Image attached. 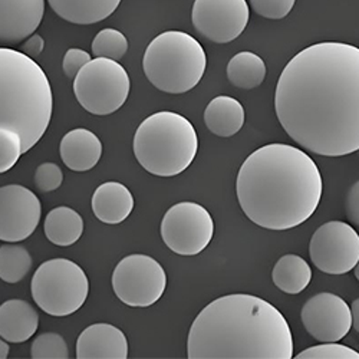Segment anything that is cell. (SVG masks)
Listing matches in <instances>:
<instances>
[{
  "instance_id": "5",
  "label": "cell",
  "mask_w": 359,
  "mask_h": 359,
  "mask_svg": "<svg viewBox=\"0 0 359 359\" xmlns=\"http://www.w3.org/2000/svg\"><path fill=\"white\" fill-rule=\"evenodd\" d=\"M133 148L145 171L157 177H175L194 161L198 135L186 116L160 111L147 116L138 126Z\"/></svg>"
},
{
  "instance_id": "27",
  "label": "cell",
  "mask_w": 359,
  "mask_h": 359,
  "mask_svg": "<svg viewBox=\"0 0 359 359\" xmlns=\"http://www.w3.org/2000/svg\"><path fill=\"white\" fill-rule=\"evenodd\" d=\"M31 356L34 359H68V344L62 335L56 332L41 334L31 346Z\"/></svg>"
},
{
  "instance_id": "31",
  "label": "cell",
  "mask_w": 359,
  "mask_h": 359,
  "mask_svg": "<svg viewBox=\"0 0 359 359\" xmlns=\"http://www.w3.org/2000/svg\"><path fill=\"white\" fill-rule=\"evenodd\" d=\"M296 0H250L252 9L262 18L279 20L286 18L293 6Z\"/></svg>"
},
{
  "instance_id": "6",
  "label": "cell",
  "mask_w": 359,
  "mask_h": 359,
  "mask_svg": "<svg viewBox=\"0 0 359 359\" xmlns=\"http://www.w3.org/2000/svg\"><path fill=\"white\" fill-rule=\"evenodd\" d=\"M207 68L201 43L182 31L156 36L145 49L142 69L147 79L165 94H186L198 85Z\"/></svg>"
},
{
  "instance_id": "26",
  "label": "cell",
  "mask_w": 359,
  "mask_h": 359,
  "mask_svg": "<svg viewBox=\"0 0 359 359\" xmlns=\"http://www.w3.org/2000/svg\"><path fill=\"white\" fill-rule=\"evenodd\" d=\"M128 50V39L116 29L107 27L98 32L93 41V55L95 57H108L121 61Z\"/></svg>"
},
{
  "instance_id": "29",
  "label": "cell",
  "mask_w": 359,
  "mask_h": 359,
  "mask_svg": "<svg viewBox=\"0 0 359 359\" xmlns=\"http://www.w3.org/2000/svg\"><path fill=\"white\" fill-rule=\"evenodd\" d=\"M296 359H359V352L355 349L338 344V342H320L299 352Z\"/></svg>"
},
{
  "instance_id": "19",
  "label": "cell",
  "mask_w": 359,
  "mask_h": 359,
  "mask_svg": "<svg viewBox=\"0 0 359 359\" xmlns=\"http://www.w3.org/2000/svg\"><path fill=\"white\" fill-rule=\"evenodd\" d=\"M95 217L105 224H119L134 210V197L121 183L108 182L101 184L91 200Z\"/></svg>"
},
{
  "instance_id": "34",
  "label": "cell",
  "mask_w": 359,
  "mask_h": 359,
  "mask_svg": "<svg viewBox=\"0 0 359 359\" xmlns=\"http://www.w3.org/2000/svg\"><path fill=\"white\" fill-rule=\"evenodd\" d=\"M45 49V39L38 35L36 32L34 35H31L29 38L25 39L23 45H22V52L25 55H27L29 57H38Z\"/></svg>"
},
{
  "instance_id": "16",
  "label": "cell",
  "mask_w": 359,
  "mask_h": 359,
  "mask_svg": "<svg viewBox=\"0 0 359 359\" xmlns=\"http://www.w3.org/2000/svg\"><path fill=\"white\" fill-rule=\"evenodd\" d=\"M78 359H127L126 334L109 323H94L81 332L76 341Z\"/></svg>"
},
{
  "instance_id": "38",
  "label": "cell",
  "mask_w": 359,
  "mask_h": 359,
  "mask_svg": "<svg viewBox=\"0 0 359 359\" xmlns=\"http://www.w3.org/2000/svg\"><path fill=\"white\" fill-rule=\"evenodd\" d=\"M356 153H358V156H359V149H358V151H356Z\"/></svg>"
},
{
  "instance_id": "7",
  "label": "cell",
  "mask_w": 359,
  "mask_h": 359,
  "mask_svg": "<svg viewBox=\"0 0 359 359\" xmlns=\"http://www.w3.org/2000/svg\"><path fill=\"white\" fill-rule=\"evenodd\" d=\"M35 304L48 315L62 318L79 311L89 293L83 269L68 259L43 262L31 282Z\"/></svg>"
},
{
  "instance_id": "22",
  "label": "cell",
  "mask_w": 359,
  "mask_h": 359,
  "mask_svg": "<svg viewBox=\"0 0 359 359\" xmlns=\"http://www.w3.org/2000/svg\"><path fill=\"white\" fill-rule=\"evenodd\" d=\"M43 231L48 241L55 246L68 248L81 238L83 233V219L71 207H56L48 213Z\"/></svg>"
},
{
  "instance_id": "1",
  "label": "cell",
  "mask_w": 359,
  "mask_h": 359,
  "mask_svg": "<svg viewBox=\"0 0 359 359\" xmlns=\"http://www.w3.org/2000/svg\"><path fill=\"white\" fill-rule=\"evenodd\" d=\"M275 111L286 134L306 151L344 157L359 149V48L320 42L282 71Z\"/></svg>"
},
{
  "instance_id": "10",
  "label": "cell",
  "mask_w": 359,
  "mask_h": 359,
  "mask_svg": "<svg viewBox=\"0 0 359 359\" xmlns=\"http://www.w3.org/2000/svg\"><path fill=\"white\" fill-rule=\"evenodd\" d=\"M160 231L171 252L180 256H196L213 241L215 222L201 204L182 201L168 208Z\"/></svg>"
},
{
  "instance_id": "37",
  "label": "cell",
  "mask_w": 359,
  "mask_h": 359,
  "mask_svg": "<svg viewBox=\"0 0 359 359\" xmlns=\"http://www.w3.org/2000/svg\"><path fill=\"white\" fill-rule=\"evenodd\" d=\"M353 275H355V278H356V279H358V282H359V260H358L356 266L353 267Z\"/></svg>"
},
{
  "instance_id": "3",
  "label": "cell",
  "mask_w": 359,
  "mask_h": 359,
  "mask_svg": "<svg viewBox=\"0 0 359 359\" xmlns=\"http://www.w3.org/2000/svg\"><path fill=\"white\" fill-rule=\"evenodd\" d=\"M190 359H290L293 337L278 308L248 293L222 296L194 319Z\"/></svg>"
},
{
  "instance_id": "21",
  "label": "cell",
  "mask_w": 359,
  "mask_h": 359,
  "mask_svg": "<svg viewBox=\"0 0 359 359\" xmlns=\"http://www.w3.org/2000/svg\"><path fill=\"white\" fill-rule=\"evenodd\" d=\"M52 11L74 25H94L109 18L121 0H48Z\"/></svg>"
},
{
  "instance_id": "9",
  "label": "cell",
  "mask_w": 359,
  "mask_h": 359,
  "mask_svg": "<svg viewBox=\"0 0 359 359\" xmlns=\"http://www.w3.org/2000/svg\"><path fill=\"white\" fill-rule=\"evenodd\" d=\"M165 287L167 273L151 256L130 255L121 259L114 269V293L127 306H153L160 301Z\"/></svg>"
},
{
  "instance_id": "14",
  "label": "cell",
  "mask_w": 359,
  "mask_h": 359,
  "mask_svg": "<svg viewBox=\"0 0 359 359\" xmlns=\"http://www.w3.org/2000/svg\"><path fill=\"white\" fill-rule=\"evenodd\" d=\"M301 319L306 332L319 342H339L352 329L351 306L331 292H322L308 299Z\"/></svg>"
},
{
  "instance_id": "25",
  "label": "cell",
  "mask_w": 359,
  "mask_h": 359,
  "mask_svg": "<svg viewBox=\"0 0 359 359\" xmlns=\"http://www.w3.org/2000/svg\"><path fill=\"white\" fill-rule=\"evenodd\" d=\"M32 256L23 246L8 243L0 246V279L6 283H18L32 269Z\"/></svg>"
},
{
  "instance_id": "30",
  "label": "cell",
  "mask_w": 359,
  "mask_h": 359,
  "mask_svg": "<svg viewBox=\"0 0 359 359\" xmlns=\"http://www.w3.org/2000/svg\"><path fill=\"white\" fill-rule=\"evenodd\" d=\"M35 186L41 193L55 191L62 186L64 172L55 163H43L35 171Z\"/></svg>"
},
{
  "instance_id": "8",
  "label": "cell",
  "mask_w": 359,
  "mask_h": 359,
  "mask_svg": "<svg viewBox=\"0 0 359 359\" xmlns=\"http://www.w3.org/2000/svg\"><path fill=\"white\" fill-rule=\"evenodd\" d=\"M131 81L126 68L108 57L91 59L74 79V94L81 107L94 115H109L130 95Z\"/></svg>"
},
{
  "instance_id": "13",
  "label": "cell",
  "mask_w": 359,
  "mask_h": 359,
  "mask_svg": "<svg viewBox=\"0 0 359 359\" xmlns=\"http://www.w3.org/2000/svg\"><path fill=\"white\" fill-rule=\"evenodd\" d=\"M42 205L38 196L20 184L0 187V241L19 243L38 229Z\"/></svg>"
},
{
  "instance_id": "18",
  "label": "cell",
  "mask_w": 359,
  "mask_h": 359,
  "mask_svg": "<svg viewBox=\"0 0 359 359\" xmlns=\"http://www.w3.org/2000/svg\"><path fill=\"white\" fill-rule=\"evenodd\" d=\"M39 327L36 309L22 299H9L0 305V337L11 344L31 339Z\"/></svg>"
},
{
  "instance_id": "15",
  "label": "cell",
  "mask_w": 359,
  "mask_h": 359,
  "mask_svg": "<svg viewBox=\"0 0 359 359\" xmlns=\"http://www.w3.org/2000/svg\"><path fill=\"white\" fill-rule=\"evenodd\" d=\"M43 15L45 0H0V43H22L36 32Z\"/></svg>"
},
{
  "instance_id": "23",
  "label": "cell",
  "mask_w": 359,
  "mask_h": 359,
  "mask_svg": "<svg viewBox=\"0 0 359 359\" xmlns=\"http://www.w3.org/2000/svg\"><path fill=\"white\" fill-rule=\"evenodd\" d=\"M272 280L278 289L287 294L304 292L312 280L309 263L297 255L282 256L272 271Z\"/></svg>"
},
{
  "instance_id": "33",
  "label": "cell",
  "mask_w": 359,
  "mask_h": 359,
  "mask_svg": "<svg viewBox=\"0 0 359 359\" xmlns=\"http://www.w3.org/2000/svg\"><path fill=\"white\" fill-rule=\"evenodd\" d=\"M345 215L349 223L359 227V180L348 190L345 198Z\"/></svg>"
},
{
  "instance_id": "4",
  "label": "cell",
  "mask_w": 359,
  "mask_h": 359,
  "mask_svg": "<svg viewBox=\"0 0 359 359\" xmlns=\"http://www.w3.org/2000/svg\"><path fill=\"white\" fill-rule=\"evenodd\" d=\"M53 95L45 71L22 50L0 48V126L18 131L23 154L45 135Z\"/></svg>"
},
{
  "instance_id": "24",
  "label": "cell",
  "mask_w": 359,
  "mask_h": 359,
  "mask_svg": "<svg viewBox=\"0 0 359 359\" xmlns=\"http://www.w3.org/2000/svg\"><path fill=\"white\" fill-rule=\"evenodd\" d=\"M267 68L263 59L249 50L234 55L227 65V78L230 83L241 89H255L266 78Z\"/></svg>"
},
{
  "instance_id": "36",
  "label": "cell",
  "mask_w": 359,
  "mask_h": 359,
  "mask_svg": "<svg viewBox=\"0 0 359 359\" xmlns=\"http://www.w3.org/2000/svg\"><path fill=\"white\" fill-rule=\"evenodd\" d=\"M9 342L0 337V359H6L9 356Z\"/></svg>"
},
{
  "instance_id": "11",
  "label": "cell",
  "mask_w": 359,
  "mask_h": 359,
  "mask_svg": "<svg viewBox=\"0 0 359 359\" xmlns=\"http://www.w3.org/2000/svg\"><path fill=\"white\" fill-rule=\"evenodd\" d=\"M309 256L320 272L345 275L359 260V234L348 223L327 222L312 234Z\"/></svg>"
},
{
  "instance_id": "32",
  "label": "cell",
  "mask_w": 359,
  "mask_h": 359,
  "mask_svg": "<svg viewBox=\"0 0 359 359\" xmlns=\"http://www.w3.org/2000/svg\"><path fill=\"white\" fill-rule=\"evenodd\" d=\"M91 61V55H89L86 50L79 49V48H72L68 49L65 56H64V62H62V69L64 74L69 79H75L78 72Z\"/></svg>"
},
{
  "instance_id": "17",
  "label": "cell",
  "mask_w": 359,
  "mask_h": 359,
  "mask_svg": "<svg viewBox=\"0 0 359 359\" xmlns=\"http://www.w3.org/2000/svg\"><path fill=\"white\" fill-rule=\"evenodd\" d=\"M61 158L64 164L78 172L93 170L102 157L101 140L86 128H75L67 133L61 141Z\"/></svg>"
},
{
  "instance_id": "35",
  "label": "cell",
  "mask_w": 359,
  "mask_h": 359,
  "mask_svg": "<svg viewBox=\"0 0 359 359\" xmlns=\"http://www.w3.org/2000/svg\"><path fill=\"white\" fill-rule=\"evenodd\" d=\"M351 315H352V327L359 334V297L355 299L351 305Z\"/></svg>"
},
{
  "instance_id": "12",
  "label": "cell",
  "mask_w": 359,
  "mask_h": 359,
  "mask_svg": "<svg viewBox=\"0 0 359 359\" xmlns=\"http://www.w3.org/2000/svg\"><path fill=\"white\" fill-rule=\"evenodd\" d=\"M246 0H194L191 22L198 35L215 43H229L241 36L249 23Z\"/></svg>"
},
{
  "instance_id": "2",
  "label": "cell",
  "mask_w": 359,
  "mask_h": 359,
  "mask_svg": "<svg viewBox=\"0 0 359 359\" xmlns=\"http://www.w3.org/2000/svg\"><path fill=\"white\" fill-rule=\"evenodd\" d=\"M322 191V175L311 156L280 142L257 148L245 160L236 180L237 200L246 217L276 231L309 220Z\"/></svg>"
},
{
  "instance_id": "20",
  "label": "cell",
  "mask_w": 359,
  "mask_h": 359,
  "mask_svg": "<svg viewBox=\"0 0 359 359\" xmlns=\"http://www.w3.org/2000/svg\"><path fill=\"white\" fill-rule=\"evenodd\" d=\"M245 121V107L233 97L219 95L208 102L204 111L205 127L222 138L236 135L243 128Z\"/></svg>"
},
{
  "instance_id": "28",
  "label": "cell",
  "mask_w": 359,
  "mask_h": 359,
  "mask_svg": "<svg viewBox=\"0 0 359 359\" xmlns=\"http://www.w3.org/2000/svg\"><path fill=\"white\" fill-rule=\"evenodd\" d=\"M23 156V141L18 131L0 126V174L13 168Z\"/></svg>"
}]
</instances>
